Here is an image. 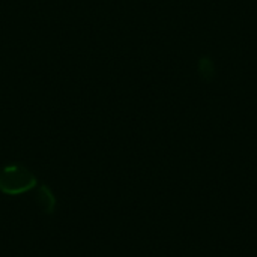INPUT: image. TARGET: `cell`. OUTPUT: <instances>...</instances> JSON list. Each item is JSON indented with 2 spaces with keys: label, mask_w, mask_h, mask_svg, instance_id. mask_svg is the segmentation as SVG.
Returning <instances> with one entry per match:
<instances>
[{
  "label": "cell",
  "mask_w": 257,
  "mask_h": 257,
  "mask_svg": "<svg viewBox=\"0 0 257 257\" xmlns=\"http://www.w3.org/2000/svg\"><path fill=\"white\" fill-rule=\"evenodd\" d=\"M199 71H200V75H202L205 80H212V77H214V74H215V65H214L212 59L203 57V59L199 62Z\"/></svg>",
  "instance_id": "obj_3"
},
{
  "label": "cell",
  "mask_w": 257,
  "mask_h": 257,
  "mask_svg": "<svg viewBox=\"0 0 257 257\" xmlns=\"http://www.w3.org/2000/svg\"><path fill=\"white\" fill-rule=\"evenodd\" d=\"M36 203H38V206L41 208L42 212H45V214L54 212L56 197H54L53 191L47 185L38 187V190H36Z\"/></svg>",
  "instance_id": "obj_2"
},
{
  "label": "cell",
  "mask_w": 257,
  "mask_h": 257,
  "mask_svg": "<svg viewBox=\"0 0 257 257\" xmlns=\"http://www.w3.org/2000/svg\"><path fill=\"white\" fill-rule=\"evenodd\" d=\"M38 181L35 175L24 166L9 164L0 169V193L18 196L32 191Z\"/></svg>",
  "instance_id": "obj_1"
}]
</instances>
